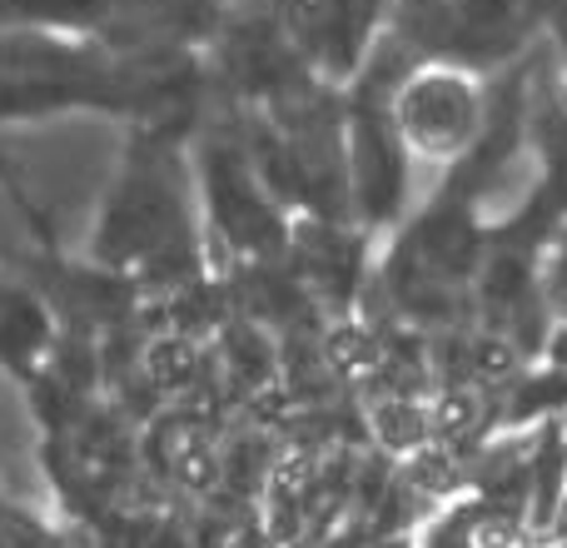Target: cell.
<instances>
[{"instance_id": "cell-1", "label": "cell", "mask_w": 567, "mask_h": 548, "mask_svg": "<svg viewBox=\"0 0 567 548\" xmlns=\"http://www.w3.org/2000/svg\"><path fill=\"white\" fill-rule=\"evenodd\" d=\"M399 120L423 150H458L478 135L483 105L463 75H423L403 90Z\"/></svg>"}, {"instance_id": "cell-2", "label": "cell", "mask_w": 567, "mask_h": 548, "mask_svg": "<svg viewBox=\"0 0 567 548\" xmlns=\"http://www.w3.org/2000/svg\"><path fill=\"white\" fill-rule=\"evenodd\" d=\"M303 45L333 70H349L373 20V0H299L293 10Z\"/></svg>"}, {"instance_id": "cell-3", "label": "cell", "mask_w": 567, "mask_h": 548, "mask_svg": "<svg viewBox=\"0 0 567 548\" xmlns=\"http://www.w3.org/2000/svg\"><path fill=\"white\" fill-rule=\"evenodd\" d=\"M209 190H215V205H219V220L225 230L249 250H269L275 245V215L259 205V195L249 190L245 170H239L235 155L215 150L209 155Z\"/></svg>"}, {"instance_id": "cell-4", "label": "cell", "mask_w": 567, "mask_h": 548, "mask_svg": "<svg viewBox=\"0 0 567 548\" xmlns=\"http://www.w3.org/2000/svg\"><path fill=\"white\" fill-rule=\"evenodd\" d=\"M353 180H359V200L369 215H389L399 205V180H403V165H399V150L393 140L383 135L379 120L363 115L359 120V135H353Z\"/></svg>"}, {"instance_id": "cell-5", "label": "cell", "mask_w": 567, "mask_h": 548, "mask_svg": "<svg viewBox=\"0 0 567 548\" xmlns=\"http://www.w3.org/2000/svg\"><path fill=\"white\" fill-rule=\"evenodd\" d=\"M40 334H45V324H40L35 304L20 300V294H6V300H0V354L25 359L40 344Z\"/></svg>"}, {"instance_id": "cell-6", "label": "cell", "mask_w": 567, "mask_h": 548, "mask_svg": "<svg viewBox=\"0 0 567 548\" xmlns=\"http://www.w3.org/2000/svg\"><path fill=\"white\" fill-rule=\"evenodd\" d=\"M110 0H0V16H35V20H90Z\"/></svg>"}, {"instance_id": "cell-7", "label": "cell", "mask_w": 567, "mask_h": 548, "mask_svg": "<svg viewBox=\"0 0 567 548\" xmlns=\"http://www.w3.org/2000/svg\"><path fill=\"white\" fill-rule=\"evenodd\" d=\"M379 434L389 444H399V449H403V444H423V434H429V419H423V414L413 409L409 399H389L379 409Z\"/></svg>"}, {"instance_id": "cell-8", "label": "cell", "mask_w": 567, "mask_h": 548, "mask_svg": "<svg viewBox=\"0 0 567 548\" xmlns=\"http://www.w3.org/2000/svg\"><path fill=\"white\" fill-rule=\"evenodd\" d=\"M423 548H478V524H473V514H453V519H443L439 529L429 534Z\"/></svg>"}]
</instances>
